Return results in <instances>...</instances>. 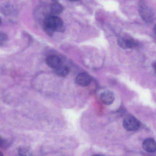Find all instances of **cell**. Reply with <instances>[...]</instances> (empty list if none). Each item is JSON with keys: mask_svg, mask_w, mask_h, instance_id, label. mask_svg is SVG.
Masks as SVG:
<instances>
[{"mask_svg": "<svg viewBox=\"0 0 156 156\" xmlns=\"http://www.w3.org/2000/svg\"><path fill=\"white\" fill-rule=\"evenodd\" d=\"M43 28L45 32L49 35H52L55 31L62 32L65 27L62 20L55 16L46 18L44 22Z\"/></svg>", "mask_w": 156, "mask_h": 156, "instance_id": "cell-1", "label": "cell"}, {"mask_svg": "<svg viewBox=\"0 0 156 156\" xmlns=\"http://www.w3.org/2000/svg\"><path fill=\"white\" fill-rule=\"evenodd\" d=\"M139 13L142 20L148 23H152L154 20V14L153 11L148 6L142 5L138 9Z\"/></svg>", "mask_w": 156, "mask_h": 156, "instance_id": "cell-2", "label": "cell"}, {"mask_svg": "<svg viewBox=\"0 0 156 156\" xmlns=\"http://www.w3.org/2000/svg\"><path fill=\"white\" fill-rule=\"evenodd\" d=\"M123 125L126 130L129 131H133L138 129L140 126V123L135 117L129 115L124 119Z\"/></svg>", "mask_w": 156, "mask_h": 156, "instance_id": "cell-3", "label": "cell"}, {"mask_svg": "<svg viewBox=\"0 0 156 156\" xmlns=\"http://www.w3.org/2000/svg\"><path fill=\"white\" fill-rule=\"evenodd\" d=\"M119 45L124 49L132 48L137 45V43L132 38L128 37H123L119 38L118 40Z\"/></svg>", "mask_w": 156, "mask_h": 156, "instance_id": "cell-4", "label": "cell"}, {"mask_svg": "<svg viewBox=\"0 0 156 156\" xmlns=\"http://www.w3.org/2000/svg\"><path fill=\"white\" fill-rule=\"evenodd\" d=\"M91 81V78L90 76L85 73L79 74L76 79V83L82 87H85L89 84Z\"/></svg>", "mask_w": 156, "mask_h": 156, "instance_id": "cell-5", "label": "cell"}, {"mask_svg": "<svg viewBox=\"0 0 156 156\" xmlns=\"http://www.w3.org/2000/svg\"><path fill=\"white\" fill-rule=\"evenodd\" d=\"M100 99L104 104L106 105H109L113 102L115 99V96L112 91L107 90L101 94Z\"/></svg>", "mask_w": 156, "mask_h": 156, "instance_id": "cell-6", "label": "cell"}, {"mask_svg": "<svg viewBox=\"0 0 156 156\" xmlns=\"http://www.w3.org/2000/svg\"><path fill=\"white\" fill-rule=\"evenodd\" d=\"M46 62L49 66L55 69L61 66L62 61L58 56L52 55L47 58Z\"/></svg>", "mask_w": 156, "mask_h": 156, "instance_id": "cell-7", "label": "cell"}, {"mask_svg": "<svg viewBox=\"0 0 156 156\" xmlns=\"http://www.w3.org/2000/svg\"><path fill=\"white\" fill-rule=\"evenodd\" d=\"M142 147L147 152H153L156 150V142L152 138H148L144 141Z\"/></svg>", "mask_w": 156, "mask_h": 156, "instance_id": "cell-8", "label": "cell"}, {"mask_svg": "<svg viewBox=\"0 0 156 156\" xmlns=\"http://www.w3.org/2000/svg\"><path fill=\"white\" fill-rule=\"evenodd\" d=\"M69 69L68 67L61 66L55 69V73L58 76L65 77L69 74Z\"/></svg>", "mask_w": 156, "mask_h": 156, "instance_id": "cell-9", "label": "cell"}, {"mask_svg": "<svg viewBox=\"0 0 156 156\" xmlns=\"http://www.w3.org/2000/svg\"><path fill=\"white\" fill-rule=\"evenodd\" d=\"M63 9L62 6L58 2L52 3L50 7L51 12L55 14H58L61 13Z\"/></svg>", "mask_w": 156, "mask_h": 156, "instance_id": "cell-10", "label": "cell"}, {"mask_svg": "<svg viewBox=\"0 0 156 156\" xmlns=\"http://www.w3.org/2000/svg\"><path fill=\"white\" fill-rule=\"evenodd\" d=\"M18 154L20 156H31L32 152L29 147L23 146L20 147L18 150Z\"/></svg>", "mask_w": 156, "mask_h": 156, "instance_id": "cell-11", "label": "cell"}, {"mask_svg": "<svg viewBox=\"0 0 156 156\" xmlns=\"http://www.w3.org/2000/svg\"><path fill=\"white\" fill-rule=\"evenodd\" d=\"M7 35L3 33H0V43L1 46L3 45L7 41Z\"/></svg>", "mask_w": 156, "mask_h": 156, "instance_id": "cell-12", "label": "cell"}, {"mask_svg": "<svg viewBox=\"0 0 156 156\" xmlns=\"http://www.w3.org/2000/svg\"><path fill=\"white\" fill-rule=\"evenodd\" d=\"M154 69L155 72L156 73V63H154L152 65Z\"/></svg>", "mask_w": 156, "mask_h": 156, "instance_id": "cell-13", "label": "cell"}, {"mask_svg": "<svg viewBox=\"0 0 156 156\" xmlns=\"http://www.w3.org/2000/svg\"><path fill=\"white\" fill-rule=\"evenodd\" d=\"M154 32L156 36V24L154 26L153 28Z\"/></svg>", "mask_w": 156, "mask_h": 156, "instance_id": "cell-14", "label": "cell"}, {"mask_svg": "<svg viewBox=\"0 0 156 156\" xmlns=\"http://www.w3.org/2000/svg\"><path fill=\"white\" fill-rule=\"evenodd\" d=\"M70 0V1H73V2H74V1H78V0Z\"/></svg>", "mask_w": 156, "mask_h": 156, "instance_id": "cell-15", "label": "cell"}, {"mask_svg": "<svg viewBox=\"0 0 156 156\" xmlns=\"http://www.w3.org/2000/svg\"></svg>", "mask_w": 156, "mask_h": 156, "instance_id": "cell-16", "label": "cell"}]
</instances>
